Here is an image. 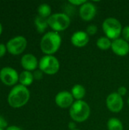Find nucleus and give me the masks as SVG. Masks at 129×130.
Wrapping results in <instances>:
<instances>
[{
	"mask_svg": "<svg viewBox=\"0 0 129 130\" xmlns=\"http://www.w3.org/2000/svg\"><path fill=\"white\" fill-rule=\"evenodd\" d=\"M62 44V37L59 33L56 31H49L43 35L40 41V49L46 55H52L60 48Z\"/></svg>",
	"mask_w": 129,
	"mask_h": 130,
	"instance_id": "obj_1",
	"label": "nucleus"
},
{
	"mask_svg": "<svg viewBox=\"0 0 129 130\" xmlns=\"http://www.w3.org/2000/svg\"><path fill=\"white\" fill-rule=\"evenodd\" d=\"M30 91L27 87L22 85L14 86L8 96V104L14 108L24 106L30 99Z\"/></svg>",
	"mask_w": 129,
	"mask_h": 130,
	"instance_id": "obj_2",
	"label": "nucleus"
},
{
	"mask_svg": "<svg viewBox=\"0 0 129 130\" xmlns=\"http://www.w3.org/2000/svg\"><path fill=\"white\" fill-rule=\"evenodd\" d=\"M69 115L75 123H83L86 121L90 115V107L89 104L81 100L73 103L69 110Z\"/></svg>",
	"mask_w": 129,
	"mask_h": 130,
	"instance_id": "obj_3",
	"label": "nucleus"
},
{
	"mask_svg": "<svg viewBox=\"0 0 129 130\" xmlns=\"http://www.w3.org/2000/svg\"><path fill=\"white\" fill-rule=\"evenodd\" d=\"M103 31L106 37L110 40H116L119 38L122 32V26L121 22L116 18H106L102 24Z\"/></svg>",
	"mask_w": 129,
	"mask_h": 130,
	"instance_id": "obj_4",
	"label": "nucleus"
},
{
	"mask_svg": "<svg viewBox=\"0 0 129 130\" xmlns=\"http://www.w3.org/2000/svg\"><path fill=\"white\" fill-rule=\"evenodd\" d=\"M49 27L56 32H61L66 30L71 24L69 16L65 13H55L47 18Z\"/></svg>",
	"mask_w": 129,
	"mask_h": 130,
	"instance_id": "obj_5",
	"label": "nucleus"
},
{
	"mask_svg": "<svg viewBox=\"0 0 129 130\" xmlns=\"http://www.w3.org/2000/svg\"><path fill=\"white\" fill-rule=\"evenodd\" d=\"M39 68L43 73L49 75L56 74L60 68L58 59L52 55H45L39 61Z\"/></svg>",
	"mask_w": 129,
	"mask_h": 130,
	"instance_id": "obj_6",
	"label": "nucleus"
},
{
	"mask_svg": "<svg viewBox=\"0 0 129 130\" xmlns=\"http://www.w3.org/2000/svg\"><path fill=\"white\" fill-rule=\"evenodd\" d=\"M27 40L23 36H17L8 41L6 48L8 53L12 55H19L22 53L27 47Z\"/></svg>",
	"mask_w": 129,
	"mask_h": 130,
	"instance_id": "obj_7",
	"label": "nucleus"
},
{
	"mask_svg": "<svg viewBox=\"0 0 129 130\" xmlns=\"http://www.w3.org/2000/svg\"><path fill=\"white\" fill-rule=\"evenodd\" d=\"M106 104L108 110L112 113H119L124 107V101L122 97L118 94L117 92L109 94L106 100Z\"/></svg>",
	"mask_w": 129,
	"mask_h": 130,
	"instance_id": "obj_8",
	"label": "nucleus"
},
{
	"mask_svg": "<svg viewBox=\"0 0 129 130\" xmlns=\"http://www.w3.org/2000/svg\"><path fill=\"white\" fill-rule=\"evenodd\" d=\"M0 79L5 85L11 86L19 81V75L15 69L11 67H4L0 71Z\"/></svg>",
	"mask_w": 129,
	"mask_h": 130,
	"instance_id": "obj_9",
	"label": "nucleus"
},
{
	"mask_svg": "<svg viewBox=\"0 0 129 130\" xmlns=\"http://www.w3.org/2000/svg\"><path fill=\"white\" fill-rule=\"evenodd\" d=\"M97 14V7L96 5L89 2H86L84 5L80 7L79 15L83 21H92Z\"/></svg>",
	"mask_w": 129,
	"mask_h": 130,
	"instance_id": "obj_10",
	"label": "nucleus"
},
{
	"mask_svg": "<svg viewBox=\"0 0 129 130\" xmlns=\"http://www.w3.org/2000/svg\"><path fill=\"white\" fill-rule=\"evenodd\" d=\"M55 102L58 107L60 108H68L71 107L74 103V98L71 92L67 91H62L59 92L55 98Z\"/></svg>",
	"mask_w": 129,
	"mask_h": 130,
	"instance_id": "obj_11",
	"label": "nucleus"
},
{
	"mask_svg": "<svg viewBox=\"0 0 129 130\" xmlns=\"http://www.w3.org/2000/svg\"><path fill=\"white\" fill-rule=\"evenodd\" d=\"M111 49L119 56H125L129 53V43L123 38H118L112 41Z\"/></svg>",
	"mask_w": 129,
	"mask_h": 130,
	"instance_id": "obj_12",
	"label": "nucleus"
},
{
	"mask_svg": "<svg viewBox=\"0 0 129 130\" xmlns=\"http://www.w3.org/2000/svg\"><path fill=\"white\" fill-rule=\"evenodd\" d=\"M89 35L86 31L78 30L71 37V43L76 47H84L89 43Z\"/></svg>",
	"mask_w": 129,
	"mask_h": 130,
	"instance_id": "obj_13",
	"label": "nucleus"
},
{
	"mask_svg": "<svg viewBox=\"0 0 129 130\" xmlns=\"http://www.w3.org/2000/svg\"><path fill=\"white\" fill-rule=\"evenodd\" d=\"M21 63L22 67L25 69V71H33L39 66V62L36 56L31 53L25 54L22 56Z\"/></svg>",
	"mask_w": 129,
	"mask_h": 130,
	"instance_id": "obj_14",
	"label": "nucleus"
},
{
	"mask_svg": "<svg viewBox=\"0 0 129 130\" xmlns=\"http://www.w3.org/2000/svg\"><path fill=\"white\" fill-rule=\"evenodd\" d=\"M71 93L74 99H76L77 101H81L86 95V89L82 85L76 84L71 88Z\"/></svg>",
	"mask_w": 129,
	"mask_h": 130,
	"instance_id": "obj_15",
	"label": "nucleus"
},
{
	"mask_svg": "<svg viewBox=\"0 0 129 130\" xmlns=\"http://www.w3.org/2000/svg\"><path fill=\"white\" fill-rule=\"evenodd\" d=\"M34 80L33 75L31 72L29 71H24L19 75V82L21 85L27 87L30 85Z\"/></svg>",
	"mask_w": 129,
	"mask_h": 130,
	"instance_id": "obj_16",
	"label": "nucleus"
},
{
	"mask_svg": "<svg viewBox=\"0 0 129 130\" xmlns=\"http://www.w3.org/2000/svg\"><path fill=\"white\" fill-rule=\"evenodd\" d=\"M34 24H35L37 31L40 34L43 33L46 30V29L49 27L47 19L42 18L39 15L36 17V18L34 20Z\"/></svg>",
	"mask_w": 129,
	"mask_h": 130,
	"instance_id": "obj_17",
	"label": "nucleus"
},
{
	"mask_svg": "<svg viewBox=\"0 0 129 130\" xmlns=\"http://www.w3.org/2000/svg\"><path fill=\"white\" fill-rule=\"evenodd\" d=\"M107 128L108 130H123V124L119 119L112 117L107 122Z\"/></svg>",
	"mask_w": 129,
	"mask_h": 130,
	"instance_id": "obj_18",
	"label": "nucleus"
},
{
	"mask_svg": "<svg viewBox=\"0 0 129 130\" xmlns=\"http://www.w3.org/2000/svg\"><path fill=\"white\" fill-rule=\"evenodd\" d=\"M112 46V41L108 37H100L97 40V46L101 50H108L111 48Z\"/></svg>",
	"mask_w": 129,
	"mask_h": 130,
	"instance_id": "obj_19",
	"label": "nucleus"
},
{
	"mask_svg": "<svg viewBox=\"0 0 129 130\" xmlns=\"http://www.w3.org/2000/svg\"><path fill=\"white\" fill-rule=\"evenodd\" d=\"M39 16L44 18H48L51 16V12H52V8L49 5L46 3H43L40 5L37 9Z\"/></svg>",
	"mask_w": 129,
	"mask_h": 130,
	"instance_id": "obj_20",
	"label": "nucleus"
},
{
	"mask_svg": "<svg viewBox=\"0 0 129 130\" xmlns=\"http://www.w3.org/2000/svg\"><path fill=\"white\" fill-rule=\"evenodd\" d=\"M98 30V28L95 25V24H90L87 27V30H86V33L90 36V35H94L97 34Z\"/></svg>",
	"mask_w": 129,
	"mask_h": 130,
	"instance_id": "obj_21",
	"label": "nucleus"
},
{
	"mask_svg": "<svg viewBox=\"0 0 129 130\" xmlns=\"http://www.w3.org/2000/svg\"><path fill=\"white\" fill-rule=\"evenodd\" d=\"M122 35L123 37V39L129 43V26H125V27H123Z\"/></svg>",
	"mask_w": 129,
	"mask_h": 130,
	"instance_id": "obj_22",
	"label": "nucleus"
},
{
	"mask_svg": "<svg viewBox=\"0 0 129 130\" xmlns=\"http://www.w3.org/2000/svg\"><path fill=\"white\" fill-rule=\"evenodd\" d=\"M87 1L86 0H70L68 1V3H70L72 5L75 6H81L82 5H84Z\"/></svg>",
	"mask_w": 129,
	"mask_h": 130,
	"instance_id": "obj_23",
	"label": "nucleus"
},
{
	"mask_svg": "<svg viewBox=\"0 0 129 130\" xmlns=\"http://www.w3.org/2000/svg\"><path fill=\"white\" fill-rule=\"evenodd\" d=\"M33 78L36 80H40L42 79L43 76V72L41 70H35L34 72L33 73Z\"/></svg>",
	"mask_w": 129,
	"mask_h": 130,
	"instance_id": "obj_24",
	"label": "nucleus"
},
{
	"mask_svg": "<svg viewBox=\"0 0 129 130\" xmlns=\"http://www.w3.org/2000/svg\"><path fill=\"white\" fill-rule=\"evenodd\" d=\"M127 91H128V90H127V88H126L125 86H121V87H119V88H118V90H117L118 94H119L121 97L125 96V95L127 94Z\"/></svg>",
	"mask_w": 129,
	"mask_h": 130,
	"instance_id": "obj_25",
	"label": "nucleus"
},
{
	"mask_svg": "<svg viewBox=\"0 0 129 130\" xmlns=\"http://www.w3.org/2000/svg\"><path fill=\"white\" fill-rule=\"evenodd\" d=\"M6 50H7L6 46H5L2 43H0V57H2L5 54Z\"/></svg>",
	"mask_w": 129,
	"mask_h": 130,
	"instance_id": "obj_26",
	"label": "nucleus"
},
{
	"mask_svg": "<svg viewBox=\"0 0 129 130\" xmlns=\"http://www.w3.org/2000/svg\"><path fill=\"white\" fill-rule=\"evenodd\" d=\"M7 126H8V123L5 120V119H4L2 117L0 116V128L3 129V128L7 127Z\"/></svg>",
	"mask_w": 129,
	"mask_h": 130,
	"instance_id": "obj_27",
	"label": "nucleus"
},
{
	"mask_svg": "<svg viewBox=\"0 0 129 130\" xmlns=\"http://www.w3.org/2000/svg\"><path fill=\"white\" fill-rule=\"evenodd\" d=\"M68 128H69V129L70 130L76 129V127H77L75 122V121H73V120L68 123Z\"/></svg>",
	"mask_w": 129,
	"mask_h": 130,
	"instance_id": "obj_28",
	"label": "nucleus"
},
{
	"mask_svg": "<svg viewBox=\"0 0 129 130\" xmlns=\"http://www.w3.org/2000/svg\"><path fill=\"white\" fill-rule=\"evenodd\" d=\"M6 130H22L20 127L18 126H9L8 127Z\"/></svg>",
	"mask_w": 129,
	"mask_h": 130,
	"instance_id": "obj_29",
	"label": "nucleus"
},
{
	"mask_svg": "<svg viewBox=\"0 0 129 130\" xmlns=\"http://www.w3.org/2000/svg\"><path fill=\"white\" fill-rule=\"evenodd\" d=\"M2 24H1V23H0V35H1V34H2Z\"/></svg>",
	"mask_w": 129,
	"mask_h": 130,
	"instance_id": "obj_30",
	"label": "nucleus"
},
{
	"mask_svg": "<svg viewBox=\"0 0 129 130\" xmlns=\"http://www.w3.org/2000/svg\"><path fill=\"white\" fill-rule=\"evenodd\" d=\"M127 102H128V106H129V98H128V101H127Z\"/></svg>",
	"mask_w": 129,
	"mask_h": 130,
	"instance_id": "obj_31",
	"label": "nucleus"
},
{
	"mask_svg": "<svg viewBox=\"0 0 129 130\" xmlns=\"http://www.w3.org/2000/svg\"><path fill=\"white\" fill-rule=\"evenodd\" d=\"M0 130H4V129H1V128H0Z\"/></svg>",
	"mask_w": 129,
	"mask_h": 130,
	"instance_id": "obj_32",
	"label": "nucleus"
},
{
	"mask_svg": "<svg viewBox=\"0 0 129 130\" xmlns=\"http://www.w3.org/2000/svg\"><path fill=\"white\" fill-rule=\"evenodd\" d=\"M75 130H80V129H75Z\"/></svg>",
	"mask_w": 129,
	"mask_h": 130,
	"instance_id": "obj_33",
	"label": "nucleus"
}]
</instances>
